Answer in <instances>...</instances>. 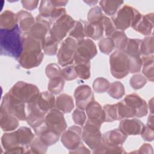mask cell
<instances>
[{
  "label": "cell",
  "instance_id": "91938a15",
  "mask_svg": "<svg viewBox=\"0 0 154 154\" xmlns=\"http://www.w3.org/2000/svg\"><path fill=\"white\" fill-rule=\"evenodd\" d=\"M51 2L53 5L56 8L63 7L68 3V1L64 0H51Z\"/></svg>",
  "mask_w": 154,
  "mask_h": 154
},
{
  "label": "cell",
  "instance_id": "cb8c5ba5",
  "mask_svg": "<svg viewBox=\"0 0 154 154\" xmlns=\"http://www.w3.org/2000/svg\"><path fill=\"white\" fill-rule=\"evenodd\" d=\"M19 125V120L14 116L0 109V126L4 131L15 130Z\"/></svg>",
  "mask_w": 154,
  "mask_h": 154
},
{
  "label": "cell",
  "instance_id": "8fae6325",
  "mask_svg": "<svg viewBox=\"0 0 154 154\" xmlns=\"http://www.w3.org/2000/svg\"><path fill=\"white\" fill-rule=\"evenodd\" d=\"M45 123L48 128L61 135L67 128L63 113L57 108H52L45 116Z\"/></svg>",
  "mask_w": 154,
  "mask_h": 154
},
{
  "label": "cell",
  "instance_id": "f5cc1de1",
  "mask_svg": "<svg viewBox=\"0 0 154 154\" xmlns=\"http://www.w3.org/2000/svg\"><path fill=\"white\" fill-rule=\"evenodd\" d=\"M61 77L66 81H72L75 79L78 76L76 73L74 65L67 66L62 70Z\"/></svg>",
  "mask_w": 154,
  "mask_h": 154
},
{
  "label": "cell",
  "instance_id": "e0dca14e",
  "mask_svg": "<svg viewBox=\"0 0 154 154\" xmlns=\"http://www.w3.org/2000/svg\"><path fill=\"white\" fill-rule=\"evenodd\" d=\"M144 126V124L137 119H125L120 122L119 129L127 136L137 135L141 134Z\"/></svg>",
  "mask_w": 154,
  "mask_h": 154
},
{
  "label": "cell",
  "instance_id": "484cf974",
  "mask_svg": "<svg viewBox=\"0 0 154 154\" xmlns=\"http://www.w3.org/2000/svg\"><path fill=\"white\" fill-rule=\"evenodd\" d=\"M55 107L63 113H69L74 108L73 98L67 94L63 93L57 97Z\"/></svg>",
  "mask_w": 154,
  "mask_h": 154
},
{
  "label": "cell",
  "instance_id": "f907efd6",
  "mask_svg": "<svg viewBox=\"0 0 154 154\" xmlns=\"http://www.w3.org/2000/svg\"><path fill=\"white\" fill-rule=\"evenodd\" d=\"M72 119L75 124L83 126L86 121V114L83 109L78 108L73 112Z\"/></svg>",
  "mask_w": 154,
  "mask_h": 154
},
{
  "label": "cell",
  "instance_id": "6da1fadb",
  "mask_svg": "<svg viewBox=\"0 0 154 154\" xmlns=\"http://www.w3.org/2000/svg\"><path fill=\"white\" fill-rule=\"evenodd\" d=\"M22 38L23 51L18 58L20 65L27 69L38 66L44 57L42 43L28 32L23 34Z\"/></svg>",
  "mask_w": 154,
  "mask_h": 154
},
{
  "label": "cell",
  "instance_id": "83f0119b",
  "mask_svg": "<svg viewBox=\"0 0 154 154\" xmlns=\"http://www.w3.org/2000/svg\"><path fill=\"white\" fill-rule=\"evenodd\" d=\"M18 25L16 14L5 10L0 16V29H11Z\"/></svg>",
  "mask_w": 154,
  "mask_h": 154
},
{
  "label": "cell",
  "instance_id": "ee69618b",
  "mask_svg": "<svg viewBox=\"0 0 154 154\" xmlns=\"http://www.w3.org/2000/svg\"><path fill=\"white\" fill-rule=\"evenodd\" d=\"M110 83L104 78L99 77L94 79L93 83V88L96 93H101L108 91Z\"/></svg>",
  "mask_w": 154,
  "mask_h": 154
},
{
  "label": "cell",
  "instance_id": "ffe728a7",
  "mask_svg": "<svg viewBox=\"0 0 154 154\" xmlns=\"http://www.w3.org/2000/svg\"><path fill=\"white\" fill-rule=\"evenodd\" d=\"M35 134L48 146L56 143L60 138V135L49 129L46 126L45 121L38 127L34 129Z\"/></svg>",
  "mask_w": 154,
  "mask_h": 154
},
{
  "label": "cell",
  "instance_id": "816d5d0a",
  "mask_svg": "<svg viewBox=\"0 0 154 154\" xmlns=\"http://www.w3.org/2000/svg\"><path fill=\"white\" fill-rule=\"evenodd\" d=\"M102 23L105 35L107 36V37H110L112 34L117 30L112 20L106 16H103L102 19Z\"/></svg>",
  "mask_w": 154,
  "mask_h": 154
},
{
  "label": "cell",
  "instance_id": "f35d334b",
  "mask_svg": "<svg viewBox=\"0 0 154 154\" xmlns=\"http://www.w3.org/2000/svg\"><path fill=\"white\" fill-rule=\"evenodd\" d=\"M69 37H71L78 40L84 38V21L81 20L75 21L73 27L69 32Z\"/></svg>",
  "mask_w": 154,
  "mask_h": 154
},
{
  "label": "cell",
  "instance_id": "680465c9",
  "mask_svg": "<svg viewBox=\"0 0 154 154\" xmlns=\"http://www.w3.org/2000/svg\"><path fill=\"white\" fill-rule=\"evenodd\" d=\"M138 152L140 153H153V148L150 144L145 143L140 147Z\"/></svg>",
  "mask_w": 154,
  "mask_h": 154
},
{
  "label": "cell",
  "instance_id": "603a6c76",
  "mask_svg": "<svg viewBox=\"0 0 154 154\" xmlns=\"http://www.w3.org/2000/svg\"><path fill=\"white\" fill-rule=\"evenodd\" d=\"M85 37L92 38L94 40H99L103 35V26L102 20L99 22L89 23L84 21Z\"/></svg>",
  "mask_w": 154,
  "mask_h": 154
},
{
  "label": "cell",
  "instance_id": "8d00e7d4",
  "mask_svg": "<svg viewBox=\"0 0 154 154\" xmlns=\"http://www.w3.org/2000/svg\"><path fill=\"white\" fill-rule=\"evenodd\" d=\"M107 92L111 97L116 99L122 97L125 93L123 85L119 81H116L110 84Z\"/></svg>",
  "mask_w": 154,
  "mask_h": 154
},
{
  "label": "cell",
  "instance_id": "d6986e66",
  "mask_svg": "<svg viewBox=\"0 0 154 154\" xmlns=\"http://www.w3.org/2000/svg\"><path fill=\"white\" fill-rule=\"evenodd\" d=\"M32 102L40 111L46 114L55 106V98L49 91H43L40 93L35 100Z\"/></svg>",
  "mask_w": 154,
  "mask_h": 154
},
{
  "label": "cell",
  "instance_id": "4316f807",
  "mask_svg": "<svg viewBox=\"0 0 154 154\" xmlns=\"http://www.w3.org/2000/svg\"><path fill=\"white\" fill-rule=\"evenodd\" d=\"M18 142L22 146L29 149V146L35 138L31 130L27 127H20L16 131Z\"/></svg>",
  "mask_w": 154,
  "mask_h": 154
},
{
  "label": "cell",
  "instance_id": "5bb4252c",
  "mask_svg": "<svg viewBox=\"0 0 154 154\" xmlns=\"http://www.w3.org/2000/svg\"><path fill=\"white\" fill-rule=\"evenodd\" d=\"M131 26L143 35H150L152 33L153 26V13H151L142 15L138 12Z\"/></svg>",
  "mask_w": 154,
  "mask_h": 154
},
{
  "label": "cell",
  "instance_id": "bcb514c9",
  "mask_svg": "<svg viewBox=\"0 0 154 154\" xmlns=\"http://www.w3.org/2000/svg\"><path fill=\"white\" fill-rule=\"evenodd\" d=\"M93 153H125L122 146H108L102 144L97 149L93 150Z\"/></svg>",
  "mask_w": 154,
  "mask_h": 154
},
{
  "label": "cell",
  "instance_id": "44dd1931",
  "mask_svg": "<svg viewBox=\"0 0 154 154\" xmlns=\"http://www.w3.org/2000/svg\"><path fill=\"white\" fill-rule=\"evenodd\" d=\"M126 138L127 135L119 129H114L105 132L102 135V144L111 147L122 146Z\"/></svg>",
  "mask_w": 154,
  "mask_h": 154
},
{
  "label": "cell",
  "instance_id": "836d02e7",
  "mask_svg": "<svg viewBox=\"0 0 154 154\" xmlns=\"http://www.w3.org/2000/svg\"><path fill=\"white\" fill-rule=\"evenodd\" d=\"M74 66L78 77L82 79L90 77V61L75 63Z\"/></svg>",
  "mask_w": 154,
  "mask_h": 154
},
{
  "label": "cell",
  "instance_id": "4fadbf2b",
  "mask_svg": "<svg viewBox=\"0 0 154 154\" xmlns=\"http://www.w3.org/2000/svg\"><path fill=\"white\" fill-rule=\"evenodd\" d=\"M82 134L81 127L76 125L72 126L61 134V143L67 149L73 150L82 142Z\"/></svg>",
  "mask_w": 154,
  "mask_h": 154
},
{
  "label": "cell",
  "instance_id": "7402d4cb",
  "mask_svg": "<svg viewBox=\"0 0 154 154\" xmlns=\"http://www.w3.org/2000/svg\"><path fill=\"white\" fill-rule=\"evenodd\" d=\"M88 119L102 125L105 122L103 110L96 101L91 102L85 108Z\"/></svg>",
  "mask_w": 154,
  "mask_h": 154
},
{
  "label": "cell",
  "instance_id": "7c38bea8",
  "mask_svg": "<svg viewBox=\"0 0 154 154\" xmlns=\"http://www.w3.org/2000/svg\"><path fill=\"white\" fill-rule=\"evenodd\" d=\"M131 110L133 117H143L147 114L148 109L146 102L136 93L127 95L123 99Z\"/></svg>",
  "mask_w": 154,
  "mask_h": 154
},
{
  "label": "cell",
  "instance_id": "277c9868",
  "mask_svg": "<svg viewBox=\"0 0 154 154\" xmlns=\"http://www.w3.org/2000/svg\"><path fill=\"white\" fill-rule=\"evenodd\" d=\"M111 75L116 78L122 79L129 73L128 56L123 51L116 50L109 57Z\"/></svg>",
  "mask_w": 154,
  "mask_h": 154
},
{
  "label": "cell",
  "instance_id": "f546056e",
  "mask_svg": "<svg viewBox=\"0 0 154 154\" xmlns=\"http://www.w3.org/2000/svg\"><path fill=\"white\" fill-rule=\"evenodd\" d=\"M142 60V72L146 78L151 82L153 81V55L143 56Z\"/></svg>",
  "mask_w": 154,
  "mask_h": 154
},
{
  "label": "cell",
  "instance_id": "74e56055",
  "mask_svg": "<svg viewBox=\"0 0 154 154\" xmlns=\"http://www.w3.org/2000/svg\"><path fill=\"white\" fill-rule=\"evenodd\" d=\"M58 43L55 41L50 35H47L43 44V50L44 53L48 55H55L58 50Z\"/></svg>",
  "mask_w": 154,
  "mask_h": 154
},
{
  "label": "cell",
  "instance_id": "9f6ffc18",
  "mask_svg": "<svg viewBox=\"0 0 154 154\" xmlns=\"http://www.w3.org/2000/svg\"><path fill=\"white\" fill-rule=\"evenodd\" d=\"M39 1L35 0H23L21 1L22 7L28 10L31 11L36 8Z\"/></svg>",
  "mask_w": 154,
  "mask_h": 154
},
{
  "label": "cell",
  "instance_id": "8992f818",
  "mask_svg": "<svg viewBox=\"0 0 154 154\" xmlns=\"http://www.w3.org/2000/svg\"><path fill=\"white\" fill-rule=\"evenodd\" d=\"M139 11L128 5H123L111 17L116 28L124 31L131 26L135 17Z\"/></svg>",
  "mask_w": 154,
  "mask_h": 154
},
{
  "label": "cell",
  "instance_id": "b9f144b4",
  "mask_svg": "<svg viewBox=\"0 0 154 154\" xmlns=\"http://www.w3.org/2000/svg\"><path fill=\"white\" fill-rule=\"evenodd\" d=\"M55 8L51 0H44L40 2L39 7L40 16L45 19L50 18L51 15Z\"/></svg>",
  "mask_w": 154,
  "mask_h": 154
},
{
  "label": "cell",
  "instance_id": "3957f363",
  "mask_svg": "<svg viewBox=\"0 0 154 154\" xmlns=\"http://www.w3.org/2000/svg\"><path fill=\"white\" fill-rule=\"evenodd\" d=\"M8 93L13 97L24 103L35 101L40 93L36 85L23 81L17 82Z\"/></svg>",
  "mask_w": 154,
  "mask_h": 154
},
{
  "label": "cell",
  "instance_id": "6125c7cd",
  "mask_svg": "<svg viewBox=\"0 0 154 154\" xmlns=\"http://www.w3.org/2000/svg\"><path fill=\"white\" fill-rule=\"evenodd\" d=\"M153 98H152L149 102V109H150V111L151 112V113H153Z\"/></svg>",
  "mask_w": 154,
  "mask_h": 154
},
{
  "label": "cell",
  "instance_id": "11a10c76",
  "mask_svg": "<svg viewBox=\"0 0 154 154\" xmlns=\"http://www.w3.org/2000/svg\"><path fill=\"white\" fill-rule=\"evenodd\" d=\"M65 14H66V11L64 7H61V8L55 7L49 19H51V21L55 22L56 20H57L58 18H60L61 16H62Z\"/></svg>",
  "mask_w": 154,
  "mask_h": 154
},
{
  "label": "cell",
  "instance_id": "f6af8a7d",
  "mask_svg": "<svg viewBox=\"0 0 154 154\" xmlns=\"http://www.w3.org/2000/svg\"><path fill=\"white\" fill-rule=\"evenodd\" d=\"M98 45L100 51L106 55L109 54L114 48V44L111 37L103 38L99 41Z\"/></svg>",
  "mask_w": 154,
  "mask_h": 154
},
{
  "label": "cell",
  "instance_id": "f1b7e54d",
  "mask_svg": "<svg viewBox=\"0 0 154 154\" xmlns=\"http://www.w3.org/2000/svg\"><path fill=\"white\" fill-rule=\"evenodd\" d=\"M99 4L101 9L106 14L112 16L122 7V4H123V2L120 1L102 0L99 2Z\"/></svg>",
  "mask_w": 154,
  "mask_h": 154
},
{
  "label": "cell",
  "instance_id": "d590c367",
  "mask_svg": "<svg viewBox=\"0 0 154 154\" xmlns=\"http://www.w3.org/2000/svg\"><path fill=\"white\" fill-rule=\"evenodd\" d=\"M105 122H110L119 120L117 105L116 104H106L103 107Z\"/></svg>",
  "mask_w": 154,
  "mask_h": 154
},
{
  "label": "cell",
  "instance_id": "30bf717a",
  "mask_svg": "<svg viewBox=\"0 0 154 154\" xmlns=\"http://www.w3.org/2000/svg\"><path fill=\"white\" fill-rule=\"evenodd\" d=\"M97 51L94 43L89 38L77 40V47L75 55V63L88 62L97 55Z\"/></svg>",
  "mask_w": 154,
  "mask_h": 154
},
{
  "label": "cell",
  "instance_id": "d4e9b609",
  "mask_svg": "<svg viewBox=\"0 0 154 154\" xmlns=\"http://www.w3.org/2000/svg\"><path fill=\"white\" fill-rule=\"evenodd\" d=\"M16 16L18 25L21 31L24 32H28L35 22L32 15L27 11L20 10L16 14Z\"/></svg>",
  "mask_w": 154,
  "mask_h": 154
},
{
  "label": "cell",
  "instance_id": "db71d44e",
  "mask_svg": "<svg viewBox=\"0 0 154 154\" xmlns=\"http://www.w3.org/2000/svg\"><path fill=\"white\" fill-rule=\"evenodd\" d=\"M153 129H152L147 125L144 126L143 130L141 133V137L144 139V140L147 141H151L153 140V137H154Z\"/></svg>",
  "mask_w": 154,
  "mask_h": 154
},
{
  "label": "cell",
  "instance_id": "7bdbcfd3",
  "mask_svg": "<svg viewBox=\"0 0 154 154\" xmlns=\"http://www.w3.org/2000/svg\"><path fill=\"white\" fill-rule=\"evenodd\" d=\"M103 16H104L102 11V9L98 6H95L91 8L88 13V22L96 23L101 22L102 20Z\"/></svg>",
  "mask_w": 154,
  "mask_h": 154
},
{
  "label": "cell",
  "instance_id": "52a82bcc",
  "mask_svg": "<svg viewBox=\"0 0 154 154\" xmlns=\"http://www.w3.org/2000/svg\"><path fill=\"white\" fill-rule=\"evenodd\" d=\"M74 19L67 13L56 20L50 29V36L57 42H61L75 25Z\"/></svg>",
  "mask_w": 154,
  "mask_h": 154
},
{
  "label": "cell",
  "instance_id": "60d3db41",
  "mask_svg": "<svg viewBox=\"0 0 154 154\" xmlns=\"http://www.w3.org/2000/svg\"><path fill=\"white\" fill-rule=\"evenodd\" d=\"M48 147V146L37 136L33 139L29 146V151L32 153H45Z\"/></svg>",
  "mask_w": 154,
  "mask_h": 154
},
{
  "label": "cell",
  "instance_id": "5b68a950",
  "mask_svg": "<svg viewBox=\"0 0 154 154\" xmlns=\"http://www.w3.org/2000/svg\"><path fill=\"white\" fill-rule=\"evenodd\" d=\"M101 125L88 119L84 125L82 139L92 150L97 149L102 144V135L100 131Z\"/></svg>",
  "mask_w": 154,
  "mask_h": 154
},
{
  "label": "cell",
  "instance_id": "c3c4849f",
  "mask_svg": "<svg viewBox=\"0 0 154 154\" xmlns=\"http://www.w3.org/2000/svg\"><path fill=\"white\" fill-rule=\"evenodd\" d=\"M147 82V79L141 74H135L130 79V85L135 90L143 88Z\"/></svg>",
  "mask_w": 154,
  "mask_h": 154
},
{
  "label": "cell",
  "instance_id": "9c48e42d",
  "mask_svg": "<svg viewBox=\"0 0 154 154\" xmlns=\"http://www.w3.org/2000/svg\"><path fill=\"white\" fill-rule=\"evenodd\" d=\"M76 47L77 41L71 37L63 41L57 53L58 62L61 66H67L74 61Z\"/></svg>",
  "mask_w": 154,
  "mask_h": 154
},
{
  "label": "cell",
  "instance_id": "be15d7a7",
  "mask_svg": "<svg viewBox=\"0 0 154 154\" xmlns=\"http://www.w3.org/2000/svg\"><path fill=\"white\" fill-rule=\"evenodd\" d=\"M85 2L89 4V5H95V4H96L97 2V1H85Z\"/></svg>",
  "mask_w": 154,
  "mask_h": 154
},
{
  "label": "cell",
  "instance_id": "ab89813d",
  "mask_svg": "<svg viewBox=\"0 0 154 154\" xmlns=\"http://www.w3.org/2000/svg\"><path fill=\"white\" fill-rule=\"evenodd\" d=\"M153 37L148 36L142 40L140 46L141 54L143 56L153 55Z\"/></svg>",
  "mask_w": 154,
  "mask_h": 154
},
{
  "label": "cell",
  "instance_id": "1f68e13d",
  "mask_svg": "<svg viewBox=\"0 0 154 154\" xmlns=\"http://www.w3.org/2000/svg\"><path fill=\"white\" fill-rule=\"evenodd\" d=\"M142 40L137 38L128 39L124 52L128 57H140V46Z\"/></svg>",
  "mask_w": 154,
  "mask_h": 154
},
{
  "label": "cell",
  "instance_id": "9a60e30c",
  "mask_svg": "<svg viewBox=\"0 0 154 154\" xmlns=\"http://www.w3.org/2000/svg\"><path fill=\"white\" fill-rule=\"evenodd\" d=\"M50 29V22L38 15L36 17L34 24L27 32L34 38L41 42L43 46L47 34L48 32H49Z\"/></svg>",
  "mask_w": 154,
  "mask_h": 154
},
{
  "label": "cell",
  "instance_id": "d6a6232c",
  "mask_svg": "<svg viewBox=\"0 0 154 154\" xmlns=\"http://www.w3.org/2000/svg\"><path fill=\"white\" fill-rule=\"evenodd\" d=\"M114 44V48L117 50L124 51L126 46L128 38L122 31H116L110 37Z\"/></svg>",
  "mask_w": 154,
  "mask_h": 154
},
{
  "label": "cell",
  "instance_id": "4dcf8cb0",
  "mask_svg": "<svg viewBox=\"0 0 154 154\" xmlns=\"http://www.w3.org/2000/svg\"><path fill=\"white\" fill-rule=\"evenodd\" d=\"M1 144L2 147L5 150V152L17 146H22L18 142L16 131L4 134L1 137Z\"/></svg>",
  "mask_w": 154,
  "mask_h": 154
},
{
  "label": "cell",
  "instance_id": "ac0fdd59",
  "mask_svg": "<svg viewBox=\"0 0 154 154\" xmlns=\"http://www.w3.org/2000/svg\"><path fill=\"white\" fill-rule=\"evenodd\" d=\"M45 116L46 114L41 111L33 102L28 103L26 120L33 129L43 123Z\"/></svg>",
  "mask_w": 154,
  "mask_h": 154
},
{
  "label": "cell",
  "instance_id": "94428289",
  "mask_svg": "<svg viewBox=\"0 0 154 154\" xmlns=\"http://www.w3.org/2000/svg\"><path fill=\"white\" fill-rule=\"evenodd\" d=\"M147 126L149 127L154 129V123H153V113H151L149 116L148 117L147 119Z\"/></svg>",
  "mask_w": 154,
  "mask_h": 154
},
{
  "label": "cell",
  "instance_id": "ba28073f",
  "mask_svg": "<svg viewBox=\"0 0 154 154\" xmlns=\"http://www.w3.org/2000/svg\"><path fill=\"white\" fill-rule=\"evenodd\" d=\"M0 109L14 116L19 120H26L25 103L13 97L8 92L3 97Z\"/></svg>",
  "mask_w": 154,
  "mask_h": 154
},
{
  "label": "cell",
  "instance_id": "2e32d148",
  "mask_svg": "<svg viewBox=\"0 0 154 154\" xmlns=\"http://www.w3.org/2000/svg\"><path fill=\"white\" fill-rule=\"evenodd\" d=\"M74 97L77 107L83 110L94 100V94L88 85H81L77 87L74 92Z\"/></svg>",
  "mask_w": 154,
  "mask_h": 154
},
{
  "label": "cell",
  "instance_id": "7a4b0ae2",
  "mask_svg": "<svg viewBox=\"0 0 154 154\" xmlns=\"http://www.w3.org/2000/svg\"><path fill=\"white\" fill-rule=\"evenodd\" d=\"M22 51V31L18 25L11 29H0V51L2 55L19 58Z\"/></svg>",
  "mask_w": 154,
  "mask_h": 154
},
{
  "label": "cell",
  "instance_id": "7dc6e473",
  "mask_svg": "<svg viewBox=\"0 0 154 154\" xmlns=\"http://www.w3.org/2000/svg\"><path fill=\"white\" fill-rule=\"evenodd\" d=\"M129 71L131 73L140 72L142 68V60L140 57H128Z\"/></svg>",
  "mask_w": 154,
  "mask_h": 154
},
{
  "label": "cell",
  "instance_id": "681fc988",
  "mask_svg": "<svg viewBox=\"0 0 154 154\" xmlns=\"http://www.w3.org/2000/svg\"><path fill=\"white\" fill-rule=\"evenodd\" d=\"M61 72L62 69H61L60 66L55 63L48 64L45 69L46 75L49 79L61 76Z\"/></svg>",
  "mask_w": 154,
  "mask_h": 154
},
{
  "label": "cell",
  "instance_id": "e575fe53",
  "mask_svg": "<svg viewBox=\"0 0 154 154\" xmlns=\"http://www.w3.org/2000/svg\"><path fill=\"white\" fill-rule=\"evenodd\" d=\"M64 79L61 76H58L50 79L48 85V89L53 94H58L61 93L64 88Z\"/></svg>",
  "mask_w": 154,
  "mask_h": 154
},
{
  "label": "cell",
  "instance_id": "6f0895ef",
  "mask_svg": "<svg viewBox=\"0 0 154 154\" xmlns=\"http://www.w3.org/2000/svg\"><path fill=\"white\" fill-rule=\"evenodd\" d=\"M69 153H90V151L81 142L75 149L73 150H70Z\"/></svg>",
  "mask_w": 154,
  "mask_h": 154
}]
</instances>
